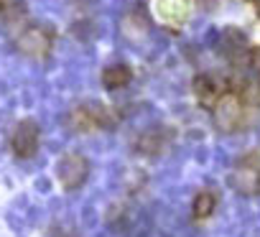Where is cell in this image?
I'll return each mask as SVG.
<instances>
[{
	"label": "cell",
	"instance_id": "cell-2",
	"mask_svg": "<svg viewBox=\"0 0 260 237\" xmlns=\"http://www.w3.org/2000/svg\"><path fill=\"white\" fill-rule=\"evenodd\" d=\"M16 46H18V51H21L23 56H28V59H46V56L51 54L54 39H51V33H49L44 26H28V28L18 36Z\"/></svg>",
	"mask_w": 260,
	"mask_h": 237
},
{
	"label": "cell",
	"instance_id": "cell-3",
	"mask_svg": "<svg viewBox=\"0 0 260 237\" xmlns=\"http://www.w3.org/2000/svg\"><path fill=\"white\" fill-rule=\"evenodd\" d=\"M11 146H13V153L18 158H31L39 148V125L34 120H21L13 130Z\"/></svg>",
	"mask_w": 260,
	"mask_h": 237
},
{
	"label": "cell",
	"instance_id": "cell-5",
	"mask_svg": "<svg viewBox=\"0 0 260 237\" xmlns=\"http://www.w3.org/2000/svg\"><path fill=\"white\" fill-rule=\"evenodd\" d=\"M194 94H197V99H199L202 107H214L217 99H219V87H217V82L212 77L199 74L194 79Z\"/></svg>",
	"mask_w": 260,
	"mask_h": 237
},
{
	"label": "cell",
	"instance_id": "cell-12",
	"mask_svg": "<svg viewBox=\"0 0 260 237\" xmlns=\"http://www.w3.org/2000/svg\"><path fill=\"white\" fill-rule=\"evenodd\" d=\"M6 8V0H0V11H3Z\"/></svg>",
	"mask_w": 260,
	"mask_h": 237
},
{
	"label": "cell",
	"instance_id": "cell-4",
	"mask_svg": "<svg viewBox=\"0 0 260 237\" xmlns=\"http://www.w3.org/2000/svg\"><path fill=\"white\" fill-rule=\"evenodd\" d=\"M212 110H214V117H217V125L224 128V130H232L235 123L240 120L242 102L235 94H219V99H217V105Z\"/></svg>",
	"mask_w": 260,
	"mask_h": 237
},
{
	"label": "cell",
	"instance_id": "cell-10",
	"mask_svg": "<svg viewBox=\"0 0 260 237\" xmlns=\"http://www.w3.org/2000/svg\"><path fill=\"white\" fill-rule=\"evenodd\" d=\"M240 102L250 107H260V82H247L240 92Z\"/></svg>",
	"mask_w": 260,
	"mask_h": 237
},
{
	"label": "cell",
	"instance_id": "cell-7",
	"mask_svg": "<svg viewBox=\"0 0 260 237\" xmlns=\"http://www.w3.org/2000/svg\"><path fill=\"white\" fill-rule=\"evenodd\" d=\"M130 79H133V72H130L125 64H112L102 72V84L107 89H120V87H127Z\"/></svg>",
	"mask_w": 260,
	"mask_h": 237
},
{
	"label": "cell",
	"instance_id": "cell-6",
	"mask_svg": "<svg viewBox=\"0 0 260 237\" xmlns=\"http://www.w3.org/2000/svg\"><path fill=\"white\" fill-rule=\"evenodd\" d=\"M257 176L260 174L252 171L250 166H240V168H235L230 174V184L240 194H252V191H257Z\"/></svg>",
	"mask_w": 260,
	"mask_h": 237
},
{
	"label": "cell",
	"instance_id": "cell-1",
	"mask_svg": "<svg viewBox=\"0 0 260 237\" xmlns=\"http://www.w3.org/2000/svg\"><path fill=\"white\" fill-rule=\"evenodd\" d=\"M56 176H59V184L67 191H74V189H79L87 181V176H89V161L82 153H67V156L59 158Z\"/></svg>",
	"mask_w": 260,
	"mask_h": 237
},
{
	"label": "cell",
	"instance_id": "cell-11",
	"mask_svg": "<svg viewBox=\"0 0 260 237\" xmlns=\"http://www.w3.org/2000/svg\"><path fill=\"white\" fill-rule=\"evenodd\" d=\"M250 66L260 72V49H252V54H250Z\"/></svg>",
	"mask_w": 260,
	"mask_h": 237
},
{
	"label": "cell",
	"instance_id": "cell-13",
	"mask_svg": "<svg viewBox=\"0 0 260 237\" xmlns=\"http://www.w3.org/2000/svg\"><path fill=\"white\" fill-rule=\"evenodd\" d=\"M257 16H260V11H257Z\"/></svg>",
	"mask_w": 260,
	"mask_h": 237
},
{
	"label": "cell",
	"instance_id": "cell-8",
	"mask_svg": "<svg viewBox=\"0 0 260 237\" xmlns=\"http://www.w3.org/2000/svg\"><path fill=\"white\" fill-rule=\"evenodd\" d=\"M143 156H156L161 148H164V133L161 130H148L138 138V146H136Z\"/></svg>",
	"mask_w": 260,
	"mask_h": 237
},
{
	"label": "cell",
	"instance_id": "cell-9",
	"mask_svg": "<svg viewBox=\"0 0 260 237\" xmlns=\"http://www.w3.org/2000/svg\"><path fill=\"white\" fill-rule=\"evenodd\" d=\"M214 207H217L214 194H212V191H199V194L194 196L191 212H194V217H197V219H207V217L214 212Z\"/></svg>",
	"mask_w": 260,
	"mask_h": 237
}]
</instances>
